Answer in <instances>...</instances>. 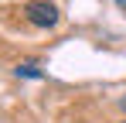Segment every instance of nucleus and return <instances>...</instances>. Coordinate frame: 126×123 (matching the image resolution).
<instances>
[{
	"label": "nucleus",
	"instance_id": "f257e3e1",
	"mask_svg": "<svg viewBox=\"0 0 126 123\" xmlns=\"http://www.w3.org/2000/svg\"><path fill=\"white\" fill-rule=\"evenodd\" d=\"M24 17L31 20L34 27H55L62 14H58V7L55 3H48V0H31V3H24Z\"/></svg>",
	"mask_w": 126,
	"mask_h": 123
},
{
	"label": "nucleus",
	"instance_id": "f03ea898",
	"mask_svg": "<svg viewBox=\"0 0 126 123\" xmlns=\"http://www.w3.org/2000/svg\"><path fill=\"white\" fill-rule=\"evenodd\" d=\"M14 72H17V79H41V68H38L34 62H21Z\"/></svg>",
	"mask_w": 126,
	"mask_h": 123
},
{
	"label": "nucleus",
	"instance_id": "7ed1b4c3",
	"mask_svg": "<svg viewBox=\"0 0 126 123\" xmlns=\"http://www.w3.org/2000/svg\"><path fill=\"white\" fill-rule=\"evenodd\" d=\"M116 3H119V7H123V10H126V0H116Z\"/></svg>",
	"mask_w": 126,
	"mask_h": 123
},
{
	"label": "nucleus",
	"instance_id": "20e7f679",
	"mask_svg": "<svg viewBox=\"0 0 126 123\" xmlns=\"http://www.w3.org/2000/svg\"><path fill=\"white\" fill-rule=\"evenodd\" d=\"M123 109H126V99H123Z\"/></svg>",
	"mask_w": 126,
	"mask_h": 123
},
{
	"label": "nucleus",
	"instance_id": "39448f33",
	"mask_svg": "<svg viewBox=\"0 0 126 123\" xmlns=\"http://www.w3.org/2000/svg\"><path fill=\"white\" fill-rule=\"evenodd\" d=\"M123 123H126V120H123Z\"/></svg>",
	"mask_w": 126,
	"mask_h": 123
}]
</instances>
